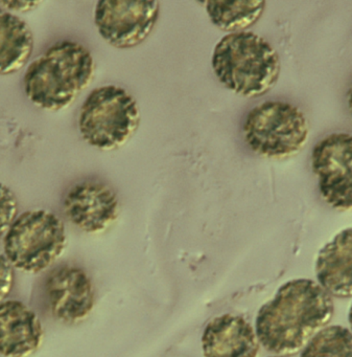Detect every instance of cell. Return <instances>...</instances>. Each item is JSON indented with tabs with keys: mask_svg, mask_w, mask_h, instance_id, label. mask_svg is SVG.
Instances as JSON below:
<instances>
[{
	"mask_svg": "<svg viewBox=\"0 0 352 357\" xmlns=\"http://www.w3.org/2000/svg\"><path fill=\"white\" fill-rule=\"evenodd\" d=\"M347 103L348 108H349L350 114L352 116V84L351 86H350L349 91H348Z\"/></svg>",
	"mask_w": 352,
	"mask_h": 357,
	"instance_id": "20",
	"label": "cell"
},
{
	"mask_svg": "<svg viewBox=\"0 0 352 357\" xmlns=\"http://www.w3.org/2000/svg\"><path fill=\"white\" fill-rule=\"evenodd\" d=\"M63 221L47 210H32L17 216L3 239V250L12 266L29 273L45 271L65 250Z\"/></svg>",
	"mask_w": 352,
	"mask_h": 357,
	"instance_id": "6",
	"label": "cell"
},
{
	"mask_svg": "<svg viewBox=\"0 0 352 357\" xmlns=\"http://www.w3.org/2000/svg\"><path fill=\"white\" fill-rule=\"evenodd\" d=\"M206 13L210 22L224 32H246L262 18L266 10V1L251 0H216L206 1Z\"/></svg>",
	"mask_w": 352,
	"mask_h": 357,
	"instance_id": "15",
	"label": "cell"
},
{
	"mask_svg": "<svg viewBox=\"0 0 352 357\" xmlns=\"http://www.w3.org/2000/svg\"><path fill=\"white\" fill-rule=\"evenodd\" d=\"M41 3L39 1H0V6L8 11L29 12L36 9Z\"/></svg>",
	"mask_w": 352,
	"mask_h": 357,
	"instance_id": "19",
	"label": "cell"
},
{
	"mask_svg": "<svg viewBox=\"0 0 352 357\" xmlns=\"http://www.w3.org/2000/svg\"><path fill=\"white\" fill-rule=\"evenodd\" d=\"M45 292L51 314L61 323H81L95 307L93 281L81 267L63 265L53 269L45 281Z\"/></svg>",
	"mask_w": 352,
	"mask_h": 357,
	"instance_id": "10",
	"label": "cell"
},
{
	"mask_svg": "<svg viewBox=\"0 0 352 357\" xmlns=\"http://www.w3.org/2000/svg\"><path fill=\"white\" fill-rule=\"evenodd\" d=\"M211 66L226 89L246 98L268 93L276 85L281 72L276 50L249 31L223 37L214 47Z\"/></svg>",
	"mask_w": 352,
	"mask_h": 357,
	"instance_id": "3",
	"label": "cell"
},
{
	"mask_svg": "<svg viewBox=\"0 0 352 357\" xmlns=\"http://www.w3.org/2000/svg\"><path fill=\"white\" fill-rule=\"evenodd\" d=\"M348 321H349L350 330L352 332V303L350 305L349 311H348Z\"/></svg>",
	"mask_w": 352,
	"mask_h": 357,
	"instance_id": "21",
	"label": "cell"
},
{
	"mask_svg": "<svg viewBox=\"0 0 352 357\" xmlns=\"http://www.w3.org/2000/svg\"><path fill=\"white\" fill-rule=\"evenodd\" d=\"M45 338L37 313L22 301L0 303V355L30 357L40 349Z\"/></svg>",
	"mask_w": 352,
	"mask_h": 357,
	"instance_id": "11",
	"label": "cell"
},
{
	"mask_svg": "<svg viewBox=\"0 0 352 357\" xmlns=\"http://www.w3.org/2000/svg\"><path fill=\"white\" fill-rule=\"evenodd\" d=\"M139 124L141 110L136 100L118 85L93 89L79 116L83 139L102 151H114L126 145Z\"/></svg>",
	"mask_w": 352,
	"mask_h": 357,
	"instance_id": "4",
	"label": "cell"
},
{
	"mask_svg": "<svg viewBox=\"0 0 352 357\" xmlns=\"http://www.w3.org/2000/svg\"><path fill=\"white\" fill-rule=\"evenodd\" d=\"M14 267L6 257L5 252H0V303L11 292L14 284Z\"/></svg>",
	"mask_w": 352,
	"mask_h": 357,
	"instance_id": "18",
	"label": "cell"
},
{
	"mask_svg": "<svg viewBox=\"0 0 352 357\" xmlns=\"http://www.w3.org/2000/svg\"><path fill=\"white\" fill-rule=\"evenodd\" d=\"M259 342L255 329L241 315L214 317L204 329V357H258Z\"/></svg>",
	"mask_w": 352,
	"mask_h": 357,
	"instance_id": "12",
	"label": "cell"
},
{
	"mask_svg": "<svg viewBox=\"0 0 352 357\" xmlns=\"http://www.w3.org/2000/svg\"><path fill=\"white\" fill-rule=\"evenodd\" d=\"M317 282L339 298H352V227L339 231L318 252Z\"/></svg>",
	"mask_w": 352,
	"mask_h": 357,
	"instance_id": "13",
	"label": "cell"
},
{
	"mask_svg": "<svg viewBox=\"0 0 352 357\" xmlns=\"http://www.w3.org/2000/svg\"><path fill=\"white\" fill-rule=\"evenodd\" d=\"M333 313V296L318 282L291 280L260 307L255 319L256 335L273 354H296L317 332L328 326Z\"/></svg>",
	"mask_w": 352,
	"mask_h": 357,
	"instance_id": "1",
	"label": "cell"
},
{
	"mask_svg": "<svg viewBox=\"0 0 352 357\" xmlns=\"http://www.w3.org/2000/svg\"><path fill=\"white\" fill-rule=\"evenodd\" d=\"M310 164L323 200L335 210L352 211V135L323 137L312 148Z\"/></svg>",
	"mask_w": 352,
	"mask_h": 357,
	"instance_id": "7",
	"label": "cell"
},
{
	"mask_svg": "<svg viewBox=\"0 0 352 357\" xmlns=\"http://www.w3.org/2000/svg\"><path fill=\"white\" fill-rule=\"evenodd\" d=\"M300 357H352L351 330L344 326H326L308 340Z\"/></svg>",
	"mask_w": 352,
	"mask_h": 357,
	"instance_id": "16",
	"label": "cell"
},
{
	"mask_svg": "<svg viewBox=\"0 0 352 357\" xmlns=\"http://www.w3.org/2000/svg\"><path fill=\"white\" fill-rule=\"evenodd\" d=\"M68 220L87 234H101L120 216V200L114 190L97 181H84L72 185L64 197Z\"/></svg>",
	"mask_w": 352,
	"mask_h": 357,
	"instance_id": "9",
	"label": "cell"
},
{
	"mask_svg": "<svg viewBox=\"0 0 352 357\" xmlns=\"http://www.w3.org/2000/svg\"><path fill=\"white\" fill-rule=\"evenodd\" d=\"M243 132L254 153L266 160H283L303 149L310 137V123L297 106L266 101L248 112Z\"/></svg>",
	"mask_w": 352,
	"mask_h": 357,
	"instance_id": "5",
	"label": "cell"
},
{
	"mask_svg": "<svg viewBox=\"0 0 352 357\" xmlns=\"http://www.w3.org/2000/svg\"><path fill=\"white\" fill-rule=\"evenodd\" d=\"M18 202L14 192L0 183V237L6 235L17 218Z\"/></svg>",
	"mask_w": 352,
	"mask_h": 357,
	"instance_id": "17",
	"label": "cell"
},
{
	"mask_svg": "<svg viewBox=\"0 0 352 357\" xmlns=\"http://www.w3.org/2000/svg\"><path fill=\"white\" fill-rule=\"evenodd\" d=\"M93 54L81 43L59 41L32 62L24 74L26 97L42 109L70 107L95 78Z\"/></svg>",
	"mask_w": 352,
	"mask_h": 357,
	"instance_id": "2",
	"label": "cell"
},
{
	"mask_svg": "<svg viewBox=\"0 0 352 357\" xmlns=\"http://www.w3.org/2000/svg\"><path fill=\"white\" fill-rule=\"evenodd\" d=\"M271 357H287V356H281V355H275V356H271Z\"/></svg>",
	"mask_w": 352,
	"mask_h": 357,
	"instance_id": "22",
	"label": "cell"
},
{
	"mask_svg": "<svg viewBox=\"0 0 352 357\" xmlns=\"http://www.w3.org/2000/svg\"><path fill=\"white\" fill-rule=\"evenodd\" d=\"M158 1L103 0L95 9V24L102 38L116 49L145 43L159 20Z\"/></svg>",
	"mask_w": 352,
	"mask_h": 357,
	"instance_id": "8",
	"label": "cell"
},
{
	"mask_svg": "<svg viewBox=\"0 0 352 357\" xmlns=\"http://www.w3.org/2000/svg\"><path fill=\"white\" fill-rule=\"evenodd\" d=\"M34 36L26 22L0 6V76L15 74L26 66Z\"/></svg>",
	"mask_w": 352,
	"mask_h": 357,
	"instance_id": "14",
	"label": "cell"
}]
</instances>
